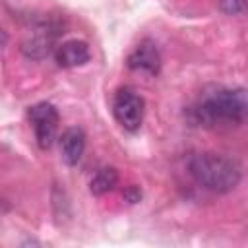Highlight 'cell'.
Segmentation results:
<instances>
[{"mask_svg": "<svg viewBox=\"0 0 248 248\" xmlns=\"http://www.w3.org/2000/svg\"><path fill=\"white\" fill-rule=\"evenodd\" d=\"M192 116L202 126H234L248 118V89L219 87L205 93L194 107Z\"/></svg>", "mask_w": 248, "mask_h": 248, "instance_id": "obj_1", "label": "cell"}, {"mask_svg": "<svg viewBox=\"0 0 248 248\" xmlns=\"http://www.w3.org/2000/svg\"><path fill=\"white\" fill-rule=\"evenodd\" d=\"M190 176L205 190L215 194H227L240 182V167L219 153H196L188 161Z\"/></svg>", "mask_w": 248, "mask_h": 248, "instance_id": "obj_2", "label": "cell"}, {"mask_svg": "<svg viewBox=\"0 0 248 248\" xmlns=\"http://www.w3.org/2000/svg\"><path fill=\"white\" fill-rule=\"evenodd\" d=\"M112 114L116 118V122L128 130V132H136L140 130L141 122H143V114H145V101L143 97L132 89V87H122L114 93V101H112Z\"/></svg>", "mask_w": 248, "mask_h": 248, "instance_id": "obj_3", "label": "cell"}, {"mask_svg": "<svg viewBox=\"0 0 248 248\" xmlns=\"http://www.w3.org/2000/svg\"><path fill=\"white\" fill-rule=\"evenodd\" d=\"M29 120L35 130V140L41 149H50L58 132V110L50 103H37L29 107Z\"/></svg>", "mask_w": 248, "mask_h": 248, "instance_id": "obj_4", "label": "cell"}, {"mask_svg": "<svg viewBox=\"0 0 248 248\" xmlns=\"http://www.w3.org/2000/svg\"><path fill=\"white\" fill-rule=\"evenodd\" d=\"M128 68L138 74L145 76H157L161 70V54L153 41L145 39L141 41L130 54H128Z\"/></svg>", "mask_w": 248, "mask_h": 248, "instance_id": "obj_5", "label": "cell"}, {"mask_svg": "<svg viewBox=\"0 0 248 248\" xmlns=\"http://www.w3.org/2000/svg\"><path fill=\"white\" fill-rule=\"evenodd\" d=\"M54 39H56V33H54V27L52 25H39L33 35H29L23 45H21V50L25 56L29 58H35V60H41L45 56H48L54 48Z\"/></svg>", "mask_w": 248, "mask_h": 248, "instance_id": "obj_6", "label": "cell"}, {"mask_svg": "<svg viewBox=\"0 0 248 248\" xmlns=\"http://www.w3.org/2000/svg\"><path fill=\"white\" fill-rule=\"evenodd\" d=\"M54 60L60 68H78L91 60V50L85 41L72 39V41H66L56 46Z\"/></svg>", "mask_w": 248, "mask_h": 248, "instance_id": "obj_7", "label": "cell"}, {"mask_svg": "<svg viewBox=\"0 0 248 248\" xmlns=\"http://www.w3.org/2000/svg\"><path fill=\"white\" fill-rule=\"evenodd\" d=\"M85 151V132L79 126L66 128L64 134L60 136V153L66 165L76 167Z\"/></svg>", "mask_w": 248, "mask_h": 248, "instance_id": "obj_8", "label": "cell"}, {"mask_svg": "<svg viewBox=\"0 0 248 248\" xmlns=\"http://www.w3.org/2000/svg\"><path fill=\"white\" fill-rule=\"evenodd\" d=\"M116 184H118V170L114 167H103L93 174L89 182V190L93 196H103L110 192Z\"/></svg>", "mask_w": 248, "mask_h": 248, "instance_id": "obj_9", "label": "cell"}, {"mask_svg": "<svg viewBox=\"0 0 248 248\" xmlns=\"http://www.w3.org/2000/svg\"><path fill=\"white\" fill-rule=\"evenodd\" d=\"M219 8L227 16H242L248 12V0H219Z\"/></svg>", "mask_w": 248, "mask_h": 248, "instance_id": "obj_10", "label": "cell"}, {"mask_svg": "<svg viewBox=\"0 0 248 248\" xmlns=\"http://www.w3.org/2000/svg\"><path fill=\"white\" fill-rule=\"evenodd\" d=\"M124 198H126L130 203H136V202H140V198H141V190H140L138 186H128V190L124 192Z\"/></svg>", "mask_w": 248, "mask_h": 248, "instance_id": "obj_11", "label": "cell"}]
</instances>
